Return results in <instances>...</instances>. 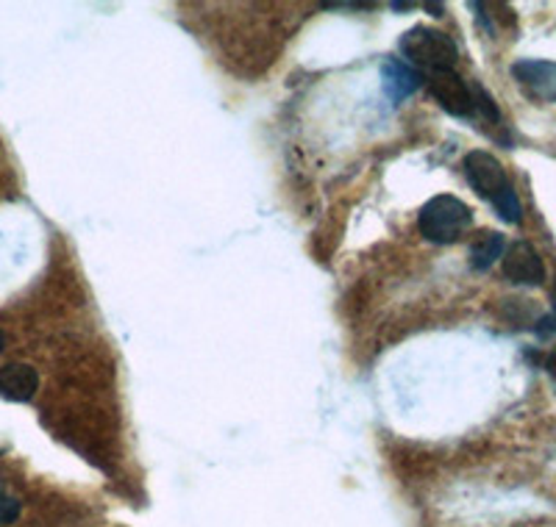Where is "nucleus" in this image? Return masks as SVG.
<instances>
[{
    "label": "nucleus",
    "instance_id": "nucleus-1",
    "mask_svg": "<svg viewBox=\"0 0 556 527\" xmlns=\"http://www.w3.org/2000/svg\"><path fill=\"white\" fill-rule=\"evenodd\" d=\"M462 172H465L476 195L484 197L486 203H493V208L506 226H520L523 222V206L518 201V192L506 178L504 164L493 153L470 151L462 162Z\"/></svg>",
    "mask_w": 556,
    "mask_h": 527
},
{
    "label": "nucleus",
    "instance_id": "nucleus-2",
    "mask_svg": "<svg viewBox=\"0 0 556 527\" xmlns=\"http://www.w3.org/2000/svg\"><path fill=\"white\" fill-rule=\"evenodd\" d=\"M473 226V211L465 201L454 195H437L424 203L417 214L420 236L431 245H454Z\"/></svg>",
    "mask_w": 556,
    "mask_h": 527
},
{
    "label": "nucleus",
    "instance_id": "nucleus-3",
    "mask_svg": "<svg viewBox=\"0 0 556 527\" xmlns=\"http://www.w3.org/2000/svg\"><path fill=\"white\" fill-rule=\"evenodd\" d=\"M399 51L409 67L426 69V73L454 69V64L459 62V51H456L454 39L445 31H437V28L429 26L409 28V31L401 37Z\"/></svg>",
    "mask_w": 556,
    "mask_h": 527
},
{
    "label": "nucleus",
    "instance_id": "nucleus-4",
    "mask_svg": "<svg viewBox=\"0 0 556 527\" xmlns=\"http://www.w3.org/2000/svg\"><path fill=\"white\" fill-rule=\"evenodd\" d=\"M429 87L431 98H434L451 117H473V89L462 76H456L454 69H443V73H429L424 78Z\"/></svg>",
    "mask_w": 556,
    "mask_h": 527
},
{
    "label": "nucleus",
    "instance_id": "nucleus-5",
    "mask_svg": "<svg viewBox=\"0 0 556 527\" xmlns=\"http://www.w3.org/2000/svg\"><path fill=\"white\" fill-rule=\"evenodd\" d=\"M513 78L531 101L556 103V62H548V59H518L513 64Z\"/></svg>",
    "mask_w": 556,
    "mask_h": 527
},
{
    "label": "nucleus",
    "instance_id": "nucleus-6",
    "mask_svg": "<svg viewBox=\"0 0 556 527\" xmlns=\"http://www.w3.org/2000/svg\"><path fill=\"white\" fill-rule=\"evenodd\" d=\"M506 281L518 283V286H543L545 281V264L540 253L529 242H515L501 256Z\"/></svg>",
    "mask_w": 556,
    "mask_h": 527
},
{
    "label": "nucleus",
    "instance_id": "nucleus-7",
    "mask_svg": "<svg viewBox=\"0 0 556 527\" xmlns=\"http://www.w3.org/2000/svg\"><path fill=\"white\" fill-rule=\"evenodd\" d=\"M39 389V372L31 364H7L0 370V397L9 402H28Z\"/></svg>",
    "mask_w": 556,
    "mask_h": 527
},
{
    "label": "nucleus",
    "instance_id": "nucleus-8",
    "mask_svg": "<svg viewBox=\"0 0 556 527\" xmlns=\"http://www.w3.org/2000/svg\"><path fill=\"white\" fill-rule=\"evenodd\" d=\"M381 83H384V94L392 103L406 101L412 92L424 87V76L415 67H409L401 59H387L381 67Z\"/></svg>",
    "mask_w": 556,
    "mask_h": 527
},
{
    "label": "nucleus",
    "instance_id": "nucleus-9",
    "mask_svg": "<svg viewBox=\"0 0 556 527\" xmlns=\"http://www.w3.org/2000/svg\"><path fill=\"white\" fill-rule=\"evenodd\" d=\"M506 250V239L498 231H481L470 245V267L479 272L490 270Z\"/></svg>",
    "mask_w": 556,
    "mask_h": 527
},
{
    "label": "nucleus",
    "instance_id": "nucleus-10",
    "mask_svg": "<svg viewBox=\"0 0 556 527\" xmlns=\"http://www.w3.org/2000/svg\"><path fill=\"white\" fill-rule=\"evenodd\" d=\"M470 89H473V106H476V112H479L484 119H490V123H498L501 112H498V106H495L493 98L486 94V89L484 87H470Z\"/></svg>",
    "mask_w": 556,
    "mask_h": 527
},
{
    "label": "nucleus",
    "instance_id": "nucleus-11",
    "mask_svg": "<svg viewBox=\"0 0 556 527\" xmlns=\"http://www.w3.org/2000/svg\"><path fill=\"white\" fill-rule=\"evenodd\" d=\"M534 331H538L540 339H548V336H554V333H556V314L543 317V320H540L538 325H534Z\"/></svg>",
    "mask_w": 556,
    "mask_h": 527
},
{
    "label": "nucleus",
    "instance_id": "nucleus-12",
    "mask_svg": "<svg viewBox=\"0 0 556 527\" xmlns=\"http://www.w3.org/2000/svg\"><path fill=\"white\" fill-rule=\"evenodd\" d=\"M545 372H548V375L556 381V347L548 352V356H545Z\"/></svg>",
    "mask_w": 556,
    "mask_h": 527
},
{
    "label": "nucleus",
    "instance_id": "nucleus-13",
    "mask_svg": "<svg viewBox=\"0 0 556 527\" xmlns=\"http://www.w3.org/2000/svg\"><path fill=\"white\" fill-rule=\"evenodd\" d=\"M443 3H426V12H431L434 17H443Z\"/></svg>",
    "mask_w": 556,
    "mask_h": 527
},
{
    "label": "nucleus",
    "instance_id": "nucleus-14",
    "mask_svg": "<svg viewBox=\"0 0 556 527\" xmlns=\"http://www.w3.org/2000/svg\"><path fill=\"white\" fill-rule=\"evenodd\" d=\"M415 9V3H392V12H409Z\"/></svg>",
    "mask_w": 556,
    "mask_h": 527
},
{
    "label": "nucleus",
    "instance_id": "nucleus-15",
    "mask_svg": "<svg viewBox=\"0 0 556 527\" xmlns=\"http://www.w3.org/2000/svg\"><path fill=\"white\" fill-rule=\"evenodd\" d=\"M551 306H554V314H556V281H554V290H551Z\"/></svg>",
    "mask_w": 556,
    "mask_h": 527
},
{
    "label": "nucleus",
    "instance_id": "nucleus-16",
    "mask_svg": "<svg viewBox=\"0 0 556 527\" xmlns=\"http://www.w3.org/2000/svg\"><path fill=\"white\" fill-rule=\"evenodd\" d=\"M0 350H3V333H0Z\"/></svg>",
    "mask_w": 556,
    "mask_h": 527
}]
</instances>
